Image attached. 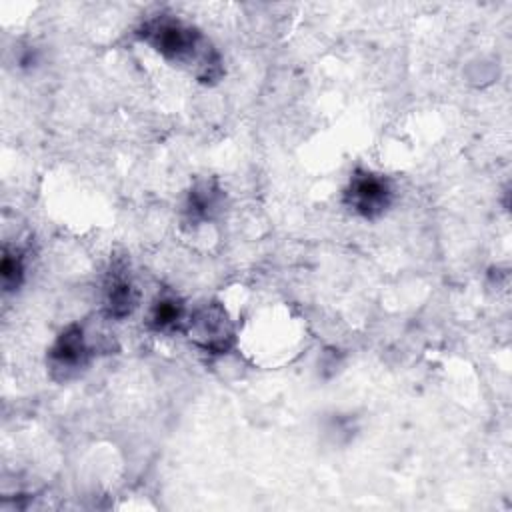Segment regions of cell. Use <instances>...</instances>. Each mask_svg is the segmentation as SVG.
I'll return each instance as SVG.
<instances>
[{"mask_svg":"<svg viewBox=\"0 0 512 512\" xmlns=\"http://www.w3.org/2000/svg\"><path fill=\"white\" fill-rule=\"evenodd\" d=\"M136 36L170 64L188 70L202 84H214L224 74L222 56L212 42L196 26L176 16H152L138 26Z\"/></svg>","mask_w":512,"mask_h":512,"instance_id":"cell-1","label":"cell"},{"mask_svg":"<svg viewBox=\"0 0 512 512\" xmlns=\"http://www.w3.org/2000/svg\"><path fill=\"white\" fill-rule=\"evenodd\" d=\"M194 346L208 354H226L234 346V326L222 304L210 302L188 314L184 330Z\"/></svg>","mask_w":512,"mask_h":512,"instance_id":"cell-2","label":"cell"},{"mask_svg":"<svg viewBox=\"0 0 512 512\" xmlns=\"http://www.w3.org/2000/svg\"><path fill=\"white\" fill-rule=\"evenodd\" d=\"M392 196L394 192L388 178L370 170H356L344 190V204L354 214L374 220L388 210Z\"/></svg>","mask_w":512,"mask_h":512,"instance_id":"cell-3","label":"cell"},{"mask_svg":"<svg viewBox=\"0 0 512 512\" xmlns=\"http://www.w3.org/2000/svg\"><path fill=\"white\" fill-rule=\"evenodd\" d=\"M90 356L92 350L86 342L82 326L70 324L58 334V338L50 346L46 362L52 378L58 382H66L80 374V370L88 364Z\"/></svg>","mask_w":512,"mask_h":512,"instance_id":"cell-4","label":"cell"},{"mask_svg":"<svg viewBox=\"0 0 512 512\" xmlns=\"http://www.w3.org/2000/svg\"><path fill=\"white\" fill-rule=\"evenodd\" d=\"M138 306V290L126 274V268L114 266L104 288V312L108 318L122 320Z\"/></svg>","mask_w":512,"mask_h":512,"instance_id":"cell-5","label":"cell"},{"mask_svg":"<svg viewBox=\"0 0 512 512\" xmlns=\"http://www.w3.org/2000/svg\"><path fill=\"white\" fill-rule=\"evenodd\" d=\"M220 198H222V192L214 180H202L196 186H192L184 202L186 222L192 226H198L210 220L220 208Z\"/></svg>","mask_w":512,"mask_h":512,"instance_id":"cell-6","label":"cell"},{"mask_svg":"<svg viewBox=\"0 0 512 512\" xmlns=\"http://www.w3.org/2000/svg\"><path fill=\"white\" fill-rule=\"evenodd\" d=\"M186 308L176 296H160L148 310L146 324L154 332H174L184 330L186 324Z\"/></svg>","mask_w":512,"mask_h":512,"instance_id":"cell-7","label":"cell"},{"mask_svg":"<svg viewBox=\"0 0 512 512\" xmlns=\"http://www.w3.org/2000/svg\"><path fill=\"white\" fill-rule=\"evenodd\" d=\"M0 276L4 292H14L24 278V258L18 248L4 246L2 262H0Z\"/></svg>","mask_w":512,"mask_h":512,"instance_id":"cell-8","label":"cell"}]
</instances>
